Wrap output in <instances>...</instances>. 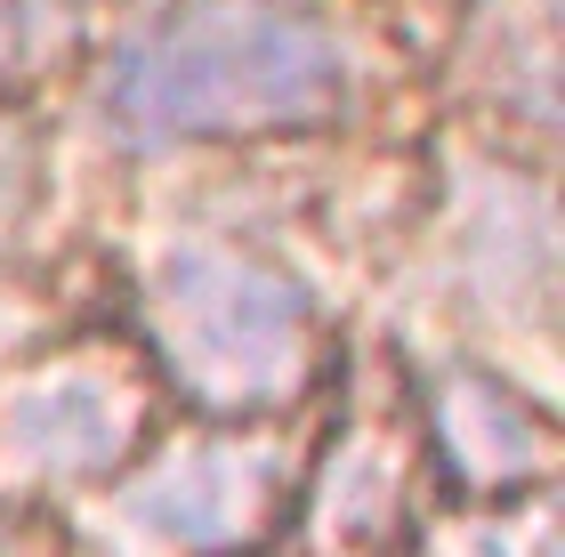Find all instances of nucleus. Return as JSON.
I'll use <instances>...</instances> for the list:
<instances>
[{"mask_svg":"<svg viewBox=\"0 0 565 557\" xmlns=\"http://www.w3.org/2000/svg\"><path fill=\"white\" fill-rule=\"evenodd\" d=\"M348 97L355 49L307 0H186L106 73V121L130 146L316 130Z\"/></svg>","mask_w":565,"mask_h":557,"instance_id":"1","label":"nucleus"},{"mask_svg":"<svg viewBox=\"0 0 565 557\" xmlns=\"http://www.w3.org/2000/svg\"><path fill=\"white\" fill-rule=\"evenodd\" d=\"M436 437H445L452 469L484 493L525 485V476L550 469V420L533 413V404H518L509 388H493V379H477V372L445 379V396H436Z\"/></svg>","mask_w":565,"mask_h":557,"instance_id":"5","label":"nucleus"},{"mask_svg":"<svg viewBox=\"0 0 565 557\" xmlns=\"http://www.w3.org/2000/svg\"><path fill=\"white\" fill-rule=\"evenodd\" d=\"M275 501H282V452L194 444L146 476L130 493V510H138V525H153V534H170L186 549H235L275 517Z\"/></svg>","mask_w":565,"mask_h":557,"instance_id":"4","label":"nucleus"},{"mask_svg":"<svg viewBox=\"0 0 565 557\" xmlns=\"http://www.w3.org/2000/svg\"><path fill=\"white\" fill-rule=\"evenodd\" d=\"M153 347L178 372V388L218 413H267L299 396L316 364V308L291 275L250 259L235 243H170L153 267Z\"/></svg>","mask_w":565,"mask_h":557,"instance_id":"2","label":"nucleus"},{"mask_svg":"<svg viewBox=\"0 0 565 557\" xmlns=\"http://www.w3.org/2000/svg\"><path fill=\"white\" fill-rule=\"evenodd\" d=\"M41 49V0H0V82H17Z\"/></svg>","mask_w":565,"mask_h":557,"instance_id":"7","label":"nucleus"},{"mask_svg":"<svg viewBox=\"0 0 565 557\" xmlns=\"http://www.w3.org/2000/svg\"><path fill=\"white\" fill-rule=\"evenodd\" d=\"M24 211H33V146L0 130V243L24 226Z\"/></svg>","mask_w":565,"mask_h":557,"instance_id":"6","label":"nucleus"},{"mask_svg":"<svg viewBox=\"0 0 565 557\" xmlns=\"http://www.w3.org/2000/svg\"><path fill=\"white\" fill-rule=\"evenodd\" d=\"M138 420H146V388L121 364H106V356L49 364L41 379H24V388L9 396V444H17V461L57 469V476L114 469L121 452L138 444Z\"/></svg>","mask_w":565,"mask_h":557,"instance_id":"3","label":"nucleus"}]
</instances>
